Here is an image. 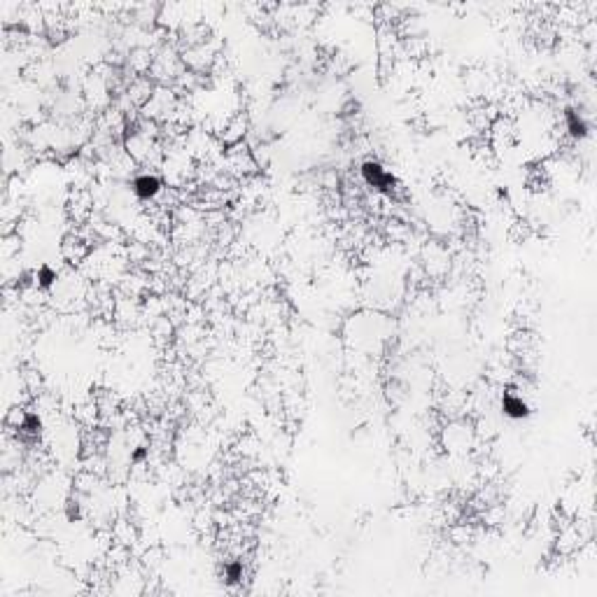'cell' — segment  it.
<instances>
[{"label":"cell","mask_w":597,"mask_h":597,"mask_svg":"<svg viewBox=\"0 0 597 597\" xmlns=\"http://www.w3.org/2000/svg\"><path fill=\"white\" fill-rule=\"evenodd\" d=\"M161 192H164V183L154 173H143V176L133 178V194L140 201H154Z\"/></svg>","instance_id":"6da1fadb"},{"label":"cell","mask_w":597,"mask_h":597,"mask_svg":"<svg viewBox=\"0 0 597 597\" xmlns=\"http://www.w3.org/2000/svg\"><path fill=\"white\" fill-rule=\"evenodd\" d=\"M502 408H504V413L509 415V418H525L527 415L525 399H522V394H513V390L504 394V399H502Z\"/></svg>","instance_id":"7a4b0ae2"}]
</instances>
